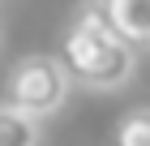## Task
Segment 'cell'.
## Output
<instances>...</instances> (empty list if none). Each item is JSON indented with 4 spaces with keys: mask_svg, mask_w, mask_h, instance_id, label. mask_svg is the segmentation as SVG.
<instances>
[{
    "mask_svg": "<svg viewBox=\"0 0 150 146\" xmlns=\"http://www.w3.org/2000/svg\"><path fill=\"white\" fill-rule=\"evenodd\" d=\"M60 60L73 73V82H81L90 90H116L133 78L137 47L103 17V9H90L81 17H73V26L64 30Z\"/></svg>",
    "mask_w": 150,
    "mask_h": 146,
    "instance_id": "cell-1",
    "label": "cell"
},
{
    "mask_svg": "<svg viewBox=\"0 0 150 146\" xmlns=\"http://www.w3.org/2000/svg\"><path fill=\"white\" fill-rule=\"evenodd\" d=\"M69 86H73V73L64 69L60 56H22L4 78V99L43 120L69 103Z\"/></svg>",
    "mask_w": 150,
    "mask_h": 146,
    "instance_id": "cell-2",
    "label": "cell"
},
{
    "mask_svg": "<svg viewBox=\"0 0 150 146\" xmlns=\"http://www.w3.org/2000/svg\"><path fill=\"white\" fill-rule=\"evenodd\" d=\"M99 9L133 47H150V0H99Z\"/></svg>",
    "mask_w": 150,
    "mask_h": 146,
    "instance_id": "cell-3",
    "label": "cell"
},
{
    "mask_svg": "<svg viewBox=\"0 0 150 146\" xmlns=\"http://www.w3.org/2000/svg\"><path fill=\"white\" fill-rule=\"evenodd\" d=\"M0 146H39V116L4 99L0 103Z\"/></svg>",
    "mask_w": 150,
    "mask_h": 146,
    "instance_id": "cell-4",
    "label": "cell"
},
{
    "mask_svg": "<svg viewBox=\"0 0 150 146\" xmlns=\"http://www.w3.org/2000/svg\"><path fill=\"white\" fill-rule=\"evenodd\" d=\"M116 146H150V108H133L116 125Z\"/></svg>",
    "mask_w": 150,
    "mask_h": 146,
    "instance_id": "cell-5",
    "label": "cell"
}]
</instances>
